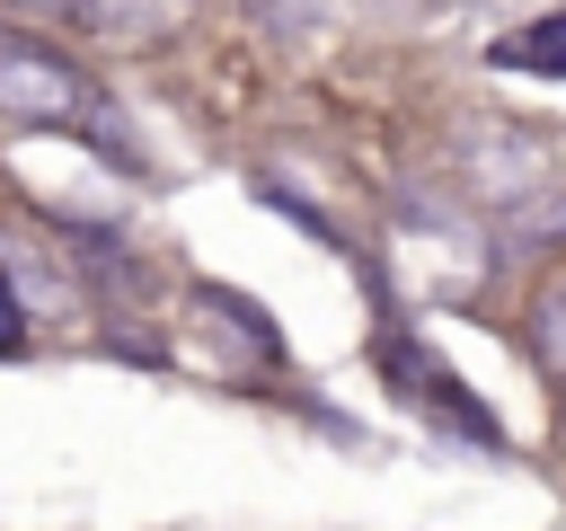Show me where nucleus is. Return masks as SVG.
Returning <instances> with one entry per match:
<instances>
[{
	"mask_svg": "<svg viewBox=\"0 0 566 531\" xmlns=\"http://www.w3.org/2000/svg\"><path fill=\"white\" fill-rule=\"evenodd\" d=\"M504 71H566V18H539V27H513L486 44Z\"/></svg>",
	"mask_w": 566,
	"mask_h": 531,
	"instance_id": "obj_4",
	"label": "nucleus"
},
{
	"mask_svg": "<svg viewBox=\"0 0 566 531\" xmlns=\"http://www.w3.org/2000/svg\"><path fill=\"white\" fill-rule=\"evenodd\" d=\"M531 336H539V363L566 381V283H548V292H539V310H531Z\"/></svg>",
	"mask_w": 566,
	"mask_h": 531,
	"instance_id": "obj_6",
	"label": "nucleus"
},
{
	"mask_svg": "<svg viewBox=\"0 0 566 531\" xmlns=\"http://www.w3.org/2000/svg\"><path fill=\"white\" fill-rule=\"evenodd\" d=\"M451 159H460L469 195H478V204H495V212H513V204H531L539 186H557V150H548L539 133L504 124V115L460 124V133H451Z\"/></svg>",
	"mask_w": 566,
	"mask_h": 531,
	"instance_id": "obj_1",
	"label": "nucleus"
},
{
	"mask_svg": "<svg viewBox=\"0 0 566 531\" xmlns=\"http://www.w3.org/2000/svg\"><path fill=\"white\" fill-rule=\"evenodd\" d=\"M80 106L88 97H80L62 53H44L27 35H0V115H18V124H80Z\"/></svg>",
	"mask_w": 566,
	"mask_h": 531,
	"instance_id": "obj_2",
	"label": "nucleus"
},
{
	"mask_svg": "<svg viewBox=\"0 0 566 531\" xmlns=\"http://www.w3.org/2000/svg\"><path fill=\"white\" fill-rule=\"evenodd\" d=\"M0 345H18V292L0 283Z\"/></svg>",
	"mask_w": 566,
	"mask_h": 531,
	"instance_id": "obj_8",
	"label": "nucleus"
},
{
	"mask_svg": "<svg viewBox=\"0 0 566 531\" xmlns=\"http://www.w3.org/2000/svg\"><path fill=\"white\" fill-rule=\"evenodd\" d=\"M0 283H18L35 310H71V274H62L27 230H9V239H0Z\"/></svg>",
	"mask_w": 566,
	"mask_h": 531,
	"instance_id": "obj_3",
	"label": "nucleus"
},
{
	"mask_svg": "<svg viewBox=\"0 0 566 531\" xmlns=\"http://www.w3.org/2000/svg\"><path fill=\"white\" fill-rule=\"evenodd\" d=\"M80 27H115V35H159L168 9H80Z\"/></svg>",
	"mask_w": 566,
	"mask_h": 531,
	"instance_id": "obj_7",
	"label": "nucleus"
},
{
	"mask_svg": "<svg viewBox=\"0 0 566 531\" xmlns=\"http://www.w3.org/2000/svg\"><path fill=\"white\" fill-rule=\"evenodd\" d=\"M495 230H504V248H539V239H557V230H566V177H557V186H539L531 204L495 212Z\"/></svg>",
	"mask_w": 566,
	"mask_h": 531,
	"instance_id": "obj_5",
	"label": "nucleus"
}]
</instances>
